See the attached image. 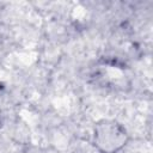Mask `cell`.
<instances>
[{
  "label": "cell",
  "instance_id": "cell-1",
  "mask_svg": "<svg viewBox=\"0 0 153 153\" xmlns=\"http://www.w3.org/2000/svg\"><path fill=\"white\" fill-rule=\"evenodd\" d=\"M96 141L104 152L112 153L124 141V131L116 123H103L96 129Z\"/></svg>",
  "mask_w": 153,
  "mask_h": 153
}]
</instances>
